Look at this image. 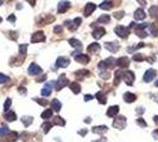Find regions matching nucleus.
<instances>
[{
  "label": "nucleus",
  "mask_w": 158,
  "mask_h": 142,
  "mask_svg": "<svg viewBox=\"0 0 158 142\" xmlns=\"http://www.w3.org/2000/svg\"><path fill=\"white\" fill-rule=\"evenodd\" d=\"M75 60L78 63H82V64H88L89 63V56L87 55H82V53H78L75 56Z\"/></svg>",
  "instance_id": "15"
},
{
  "label": "nucleus",
  "mask_w": 158,
  "mask_h": 142,
  "mask_svg": "<svg viewBox=\"0 0 158 142\" xmlns=\"http://www.w3.org/2000/svg\"><path fill=\"white\" fill-rule=\"evenodd\" d=\"M107 130H108L107 126H96V127H94V128L92 129V132L95 133V134H103V133H106Z\"/></svg>",
  "instance_id": "21"
},
{
  "label": "nucleus",
  "mask_w": 158,
  "mask_h": 142,
  "mask_svg": "<svg viewBox=\"0 0 158 142\" xmlns=\"http://www.w3.org/2000/svg\"><path fill=\"white\" fill-rule=\"evenodd\" d=\"M152 136H154L156 140H158V129L154 130V133H152Z\"/></svg>",
  "instance_id": "56"
},
{
  "label": "nucleus",
  "mask_w": 158,
  "mask_h": 142,
  "mask_svg": "<svg viewBox=\"0 0 158 142\" xmlns=\"http://www.w3.org/2000/svg\"><path fill=\"white\" fill-rule=\"evenodd\" d=\"M112 7H113V2H111V1H102L101 5H100V8L101 9H106V11L111 9Z\"/></svg>",
  "instance_id": "29"
},
{
  "label": "nucleus",
  "mask_w": 158,
  "mask_h": 142,
  "mask_svg": "<svg viewBox=\"0 0 158 142\" xmlns=\"http://www.w3.org/2000/svg\"><path fill=\"white\" fill-rule=\"evenodd\" d=\"M51 116H52V109H47L42 113V119H44V120L51 119Z\"/></svg>",
  "instance_id": "33"
},
{
  "label": "nucleus",
  "mask_w": 158,
  "mask_h": 142,
  "mask_svg": "<svg viewBox=\"0 0 158 142\" xmlns=\"http://www.w3.org/2000/svg\"><path fill=\"white\" fill-rule=\"evenodd\" d=\"M35 101H36L37 103H39L41 106H43V107L48 106V101H47V100H42V98H35Z\"/></svg>",
  "instance_id": "48"
},
{
  "label": "nucleus",
  "mask_w": 158,
  "mask_h": 142,
  "mask_svg": "<svg viewBox=\"0 0 158 142\" xmlns=\"http://www.w3.org/2000/svg\"><path fill=\"white\" fill-rule=\"evenodd\" d=\"M105 33H106V30L103 28V27H97V28H95L94 31H93V37L95 38V39H100L101 37H103L105 36Z\"/></svg>",
  "instance_id": "14"
},
{
  "label": "nucleus",
  "mask_w": 158,
  "mask_h": 142,
  "mask_svg": "<svg viewBox=\"0 0 158 142\" xmlns=\"http://www.w3.org/2000/svg\"><path fill=\"white\" fill-rule=\"evenodd\" d=\"M11 34H10V38L11 39H13V40H16L17 38H18V34H17V32H10Z\"/></svg>",
  "instance_id": "52"
},
{
  "label": "nucleus",
  "mask_w": 158,
  "mask_h": 142,
  "mask_svg": "<svg viewBox=\"0 0 158 142\" xmlns=\"http://www.w3.org/2000/svg\"><path fill=\"white\" fill-rule=\"evenodd\" d=\"M154 121H155V123H156V125H158V115H156V116L154 117Z\"/></svg>",
  "instance_id": "59"
},
{
  "label": "nucleus",
  "mask_w": 158,
  "mask_h": 142,
  "mask_svg": "<svg viewBox=\"0 0 158 142\" xmlns=\"http://www.w3.org/2000/svg\"><path fill=\"white\" fill-rule=\"evenodd\" d=\"M124 100L126 103H133L137 100V96L132 92H126V94H124Z\"/></svg>",
  "instance_id": "18"
},
{
  "label": "nucleus",
  "mask_w": 158,
  "mask_h": 142,
  "mask_svg": "<svg viewBox=\"0 0 158 142\" xmlns=\"http://www.w3.org/2000/svg\"><path fill=\"white\" fill-rule=\"evenodd\" d=\"M26 51H27V44H21V45H19V53H20V56L25 57V56H26Z\"/></svg>",
  "instance_id": "35"
},
{
  "label": "nucleus",
  "mask_w": 158,
  "mask_h": 142,
  "mask_svg": "<svg viewBox=\"0 0 158 142\" xmlns=\"http://www.w3.org/2000/svg\"><path fill=\"white\" fill-rule=\"evenodd\" d=\"M136 33H137V36L140 37V38H145V37H148V33H146L144 30H137Z\"/></svg>",
  "instance_id": "42"
},
{
  "label": "nucleus",
  "mask_w": 158,
  "mask_h": 142,
  "mask_svg": "<svg viewBox=\"0 0 158 142\" xmlns=\"http://www.w3.org/2000/svg\"><path fill=\"white\" fill-rule=\"evenodd\" d=\"M44 40H45V36L42 31L35 32L31 37V43H41V42H44Z\"/></svg>",
  "instance_id": "7"
},
{
  "label": "nucleus",
  "mask_w": 158,
  "mask_h": 142,
  "mask_svg": "<svg viewBox=\"0 0 158 142\" xmlns=\"http://www.w3.org/2000/svg\"><path fill=\"white\" fill-rule=\"evenodd\" d=\"M109 21H111V17L108 14H102L97 19V23H101V24H108Z\"/></svg>",
  "instance_id": "27"
},
{
  "label": "nucleus",
  "mask_w": 158,
  "mask_h": 142,
  "mask_svg": "<svg viewBox=\"0 0 158 142\" xmlns=\"http://www.w3.org/2000/svg\"><path fill=\"white\" fill-rule=\"evenodd\" d=\"M81 21H82L81 18H75V19H74V21H73V24H74V30H76L80 25H81Z\"/></svg>",
  "instance_id": "47"
},
{
  "label": "nucleus",
  "mask_w": 158,
  "mask_h": 142,
  "mask_svg": "<svg viewBox=\"0 0 158 142\" xmlns=\"http://www.w3.org/2000/svg\"><path fill=\"white\" fill-rule=\"evenodd\" d=\"M11 104H12V100H11V98H7V100H6V102L4 103V110H5L6 113L10 110V107H11Z\"/></svg>",
  "instance_id": "40"
},
{
  "label": "nucleus",
  "mask_w": 158,
  "mask_h": 142,
  "mask_svg": "<svg viewBox=\"0 0 158 142\" xmlns=\"http://www.w3.org/2000/svg\"><path fill=\"white\" fill-rule=\"evenodd\" d=\"M51 107H52V109L55 110V111H60L61 110V108H62V103L58 101V100H56V98H54L52 100V102H51Z\"/></svg>",
  "instance_id": "24"
},
{
  "label": "nucleus",
  "mask_w": 158,
  "mask_h": 142,
  "mask_svg": "<svg viewBox=\"0 0 158 142\" xmlns=\"http://www.w3.org/2000/svg\"><path fill=\"white\" fill-rule=\"evenodd\" d=\"M68 79H67V76L66 75H61L60 76V78L56 81V83H55V87H56V90L57 91H60L62 88H64V87H67L68 85Z\"/></svg>",
  "instance_id": "3"
},
{
  "label": "nucleus",
  "mask_w": 158,
  "mask_h": 142,
  "mask_svg": "<svg viewBox=\"0 0 158 142\" xmlns=\"http://www.w3.org/2000/svg\"><path fill=\"white\" fill-rule=\"evenodd\" d=\"M156 87H158V81L156 82Z\"/></svg>",
  "instance_id": "61"
},
{
  "label": "nucleus",
  "mask_w": 158,
  "mask_h": 142,
  "mask_svg": "<svg viewBox=\"0 0 158 142\" xmlns=\"http://www.w3.org/2000/svg\"><path fill=\"white\" fill-rule=\"evenodd\" d=\"M42 68L39 66V65H37L36 63H32L30 66H29V69H27V72H29V75H31V76H37V75H41L42 74Z\"/></svg>",
  "instance_id": "5"
},
{
  "label": "nucleus",
  "mask_w": 158,
  "mask_h": 142,
  "mask_svg": "<svg viewBox=\"0 0 158 142\" xmlns=\"http://www.w3.org/2000/svg\"><path fill=\"white\" fill-rule=\"evenodd\" d=\"M54 20H55V17L47 14V19H44V17H43V20H42V21H39V24H38V25H45V24H49V23H51V21H54Z\"/></svg>",
  "instance_id": "31"
},
{
  "label": "nucleus",
  "mask_w": 158,
  "mask_h": 142,
  "mask_svg": "<svg viewBox=\"0 0 158 142\" xmlns=\"http://www.w3.org/2000/svg\"><path fill=\"white\" fill-rule=\"evenodd\" d=\"M69 44H70L73 47H75L76 50H79V51L82 50V43L80 42L79 39H76V38H72V39H69Z\"/></svg>",
  "instance_id": "19"
},
{
  "label": "nucleus",
  "mask_w": 158,
  "mask_h": 142,
  "mask_svg": "<svg viewBox=\"0 0 158 142\" xmlns=\"http://www.w3.org/2000/svg\"><path fill=\"white\" fill-rule=\"evenodd\" d=\"M121 74H123V71H120V70L115 71V77H114V85H115V87L119 84V82H120V79H121Z\"/></svg>",
  "instance_id": "37"
},
{
  "label": "nucleus",
  "mask_w": 158,
  "mask_h": 142,
  "mask_svg": "<svg viewBox=\"0 0 158 142\" xmlns=\"http://www.w3.org/2000/svg\"><path fill=\"white\" fill-rule=\"evenodd\" d=\"M54 125H55V126H61V127H63V126H66V121H64L61 116H55V117H54Z\"/></svg>",
  "instance_id": "28"
},
{
  "label": "nucleus",
  "mask_w": 158,
  "mask_h": 142,
  "mask_svg": "<svg viewBox=\"0 0 158 142\" xmlns=\"http://www.w3.org/2000/svg\"><path fill=\"white\" fill-rule=\"evenodd\" d=\"M4 117H5V120H6V121H8V122H12V121H14V120L17 119V115H16V113H14V111H12V110H8L7 113H5Z\"/></svg>",
  "instance_id": "20"
},
{
  "label": "nucleus",
  "mask_w": 158,
  "mask_h": 142,
  "mask_svg": "<svg viewBox=\"0 0 158 142\" xmlns=\"http://www.w3.org/2000/svg\"><path fill=\"white\" fill-rule=\"evenodd\" d=\"M97 66H99V69H100V71H101V72H100V75H101L102 72H105V71L107 70V66H106V64H105V62H100Z\"/></svg>",
  "instance_id": "43"
},
{
  "label": "nucleus",
  "mask_w": 158,
  "mask_h": 142,
  "mask_svg": "<svg viewBox=\"0 0 158 142\" xmlns=\"http://www.w3.org/2000/svg\"><path fill=\"white\" fill-rule=\"evenodd\" d=\"M114 32H115L117 36H119L120 38L126 39V38L128 37V34H130V28H128V27H125V26H123V25H119V26H117V27L114 28Z\"/></svg>",
  "instance_id": "1"
},
{
  "label": "nucleus",
  "mask_w": 158,
  "mask_h": 142,
  "mask_svg": "<svg viewBox=\"0 0 158 142\" xmlns=\"http://www.w3.org/2000/svg\"><path fill=\"white\" fill-rule=\"evenodd\" d=\"M95 8H96V5L95 4H93V2H88L87 5H86V7H84V15L86 17H89L94 11H95Z\"/></svg>",
  "instance_id": "12"
},
{
  "label": "nucleus",
  "mask_w": 158,
  "mask_h": 142,
  "mask_svg": "<svg viewBox=\"0 0 158 142\" xmlns=\"http://www.w3.org/2000/svg\"><path fill=\"white\" fill-rule=\"evenodd\" d=\"M95 97L97 98V101H99L101 104H106V102H107V97H106V95H105L103 92H101V91L96 92Z\"/></svg>",
  "instance_id": "23"
},
{
  "label": "nucleus",
  "mask_w": 158,
  "mask_h": 142,
  "mask_svg": "<svg viewBox=\"0 0 158 142\" xmlns=\"http://www.w3.org/2000/svg\"><path fill=\"white\" fill-rule=\"evenodd\" d=\"M119 113V107L118 106H113V107H109L108 110H107V116L109 117H115Z\"/></svg>",
  "instance_id": "16"
},
{
  "label": "nucleus",
  "mask_w": 158,
  "mask_h": 142,
  "mask_svg": "<svg viewBox=\"0 0 158 142\" xmlns=\"http://www.w3.org/2000/svg\"><path fill=\"white\" fill-rule=\"evenodd\" d=\"M145 18H146V14H145L144 9L138 8V9L134 12V19H136V20H144Z\"/></svg>",
  "instance_id": "17"
},
{
  "label": "nucleus",
  "mask_w": 158,
  "mask_h": 142,
  "mask_svg": "<svg viewBox=\"0 0 158 142\" xmlns=\"http://www.w3.org/2000/svg\"><path fill=\"white\" fill-rule=\"evenodd\" d=\"M137 125H139L142 128H145L146 126H148V123L144 121V119H142V117H139L138 120H137Z\"/></svg>",
  "instance_id": "45"
},
{
  "label": "nucleus",
  "mask_w": 158,
  "mask_h": 142,
  "mask_svg": "<svg viewBox=\"0 0 158 142\" xmlns=\"http://www.w3.org/2000/svg\"><path fill=\"white\" fill-rule=\"evenodd\" d=\"M117 65L123 69H126L130 66V59L127 57H120L119 59H117Z\"/></svg>",
  "instance_id": "11"
},
{
  "label": "nucleus",
  "mask_w": 158,
  "mask_h": 142,
  "mask_svg": "<svg viewBox=\"0 0 158 142\" xmlns=\"http://www.w3.org/2000/svg\"><path fill=\"white\" fill-rule=\"evenodd\" d=\"M149 13L152 18H158V6H151L149 9Z\"/></svg>",
  "instance_id": "32"
},
{
  "label": "nucleus",
  "mask_w": 158,
  "mask_h": 142,
  "mask_svg": "<svg viewBox=\"0 0 158 142\" xmlns=\"http://www.w3.org/2000/svg\"><path fill=\"white\" fill-rule=\"evenodd\" d=\"M105 47H106L108 51L115 53V52H118V50L120 49V45H119L118 43H115V42H112V43H106V44H105Z\"/></svg>",
  "instance_id": "10"
},
{
  "label": "nucleus",
  "mask_w": 158,
  "mask_h": 142,
  "mask_svg": "<svg viewBox=\"0 0 158 142\" xmlns=\"http://www.w3.org/2000/svg\"><path fill=\"white\" fill-rule=\"evenodd\" d=\"M63 31V26H55L54 27V33H61Z\"/></svg>",
  "instance_id": "50"
},
{
  "label": "nucleus",
  "mask_w": 158,
  "mask_h": 142,
  "mask_svg": "<svg viewBox=\"0 0 158 142\" xmlns=\"http://www.w3.org/2000/svg\"><path fill=\"white\" fill-rule=\"evenodd\" d=\"M121 78L126 82L127 85H133L134 74H133L132 71H123V74H121Z\"/></svg>",
  "instance_id": "2"
},
{
  "label": "nucleus",
  "mask_w": 158,
  "mask_h": 142,
  "mask_svg": "<svg viewBox=\"0 0 158 142\" xmlns=\"http://www.w3.org/2000/svg\"><path fill=\"white\" fill-rule=\"evenodd\" d=\"M17 139H18V133H16V132H11V133H8V142L16 141Z\"/></svg>",
  "instance_id": "39"
},
{
  "label": "nucleus",
  "mask_w": 158,
  "mask_h": 142,
  "mask_svg": "<svg viewBox=\"0 0 158 142\" xmlns=\"http://www.w3.org/2000/svg\"><path fill=\"white\" fill-rule=\"evenodd\" d=\"M149 28H150V33L154 36V37H157L158 36V27L155 24H150L149 25Z\"/></svg>",
  "instance_id": "34"
},
{
  "label": "nucleus",
  "mask_w": 158,
  "mask_h": 142,
  "mask_svg": "<svg viewBox=\"0 0 158 142\" xmlns=\"http://www.w3.org/2000/svg\"><path fill=\"white\" fill-rule=\"evenodd\" d=\"M10 130H8V127L7 126H2L0 127V136H5L6 134H8Z\"/></svg>",
  "instance_id": "41"
},
{
  "label": "nucleus",
  "mask_w": 158,
  "mask_h": 142,
  "mask_svg": "<svg viewBox=\"0 0 158 142\" xmlns=\"http://www.w3.org/2000/svg\"><path fill=\"white\" fill-rule=\"evenodd\" d=\"M75 75H76V77H78V79H80V78L83 77V76H89V71H88V70H79V71L75 72Z\"/></svg>",
  "instance_id": "38"
},
{
  "label": "nucleus",
  "mask_w": 158,
  "mask_h": 142,
  "mask_svg": "<svg viewBox=\"0 0 158 142\" xmlns=\"http://www.w3.org/2000/svg\"><path fill=\"white\" fill-rule=\"evenodd\" d=\"M69 64H70V60L67 57H58L57 60H56V66L57 68H67Z\"/></svg>",
  "instance_id": "9"
},
{
  "label": "nucleus",
  "mask_w": 158,
  "mask_h": 142,
  "mask_svg": "<svg viewBox=\"0 0 158 142\" xmlns=\"http://www.w3.org/2000/svg\"><path fill=\"white\" fill-rule=\"evenodd\" d=\"M51 127H52V125L50 123V122H44L43 125H42V129H43V132H44V134H47V133H49V130L51 129Z\"/></svg>",
  "instance_id": "36"
},
{
  "label": "nucleus",
  "mask_w": 158,
  "mask_h": 142,
  "mask_svg": "<svg viewBox=\"0 0 158 142\" xmlns=\"http://www.w3.org/2000/svg\"><path fill=\"white\" fill-rule=\"evenodd\" d=\"M105 62V64H106V66H107V69L108 68H113L115 64H117V60L113 58V57H109V58H107L106 60H103Z\"/></svg>",
  "instance_id": "30"
},
{
  "label": "nucleus",
  "mask_w": 158,
  "mask_h": 142,
  "mask_svg": "<svg viewBox=\"0 0 158 142\" xmlns=\"http://www.w3.org/2000/svg\"><path fill=\"white\" fill-rule=\"evenodd\" d=\"M70 89H72V91L74 92V94H80V91H81V85H80L78 82H73L72 84H70Z\"/></svg>",
  "instance_id": "26"
},
{
  "label": "nucleus",
  "mask_w": 158,
  "mask_h": 142,
  "mask_svg": "<svg viewBox=\"0 0 158 142\" xmlns=\"http://www.w3.org/2000/svg\"><path fill=\"white\" fill-rule=\"evenodd\" d=\"M124 14H125V12H123V11L115 12V13H114V18H115V19H121V18H124Z\"/></svg>",
  "instance_id": "49"
},
{
  "label": "nucleus",
  "mask_w": 158,
  "mask_h": 142,
  "mask_svg": "<svg viewBox=\"0 0 158 142\" xmlns=\"http://www.w3.org/2000/svg\"><path fill=\"white\" fill-rule=\"evenodd\" d=\"M145 59V57L143 56V55H134L133 56V60H136V62H142V60H144Z\"/></svg>",
  "instance_id": "46"
},
{
  "label": "nucleus",
  "mask_w": 158,
  "mask_h": 142,
  "mask_svg": "<svg viewBox=\"0 0 158 142\" xmlns=\"http://www.w3.org/2000/svg\"><path fill=\"white\" fill-rule=\"evenodd\" d=\"M21 122H23V125H24L25 127H29V126L33 122V117H32V116H23V117H21Z\"/></svg>",
  "instance_id": "25"
},
{
  "label": "nucleus",
  "mask_w": 158,
  "mask_h": 142,
  "mask_svg": "<svg viewBox=\"0 0 158 142\" xmlns=\"http://www.w3.org/2000/svg\"><path fill=\"white\" fill-rule=\"evenodd\" d=\"M1 4H2V1H0V5H1Z\"/></svg>",
  "instance_id": "62"
},
{
  "label": "nucleus",
  "mask_w": 158,
  "mask_h": 142,
  "mask_svg": "<svg viewBox=\"0 0 158 142\" xmlns=\"http://www.w3.org/2000/svg\"><path fill=\"white\" fill-rule=\"evenodd\" d=\"M79 134L80 135H82V136H84V135L87 134V130H86V129H83V130H79Z\"/></svg>",
  "instance_id": "57"
},
{
  "label": "nucleus",
  "mask_w": 158,
  "mask_h": 142,
  "mask_svg": "<svg viewBox=\"0 0 158 142\" xmlns=\"http://www.w3.org/2000/svg\"><path fill=\"white\" fill-rule=\"evenodd\" d=\"M45 79H47V75H41V76L37 78V82L41 83V82H44Z\"/></svg>",
  "instance_id": "51"
},
{
  "label": "nucleus",
  "mask_w": 158,
  "mask_h": 142,
  "mask_svg": "<svg viewBox=\"0 0 158 142\" xmlns=\"http://www.w3.org/2000/svg\"><path fill=\"white\" fill-rule=\"evenodd\" d=\"M93 98H94L93 95H86V96H84V101H86V102H88V101H90V100H93Z\"/></svg>",
  "instance_id": "55"
},
{
  "label": "nucleus",
  "mask_w": 158,
  "mask_h": 142,
  "mask_svg": "<svg viewBox=\"0 0 158 142\" xmlns=\"http://www.w3.org/2000/svg\"><path fill=\"white\" fill-rule=\"evenodd\" d=\"M7 20L11 21V23H14V21H16V15H14V14H11V15L7 18Z\"/></svg>",
  "instance_id": "54"
},
{
  "label": "nucleus",
  "mask_w": 158,
  "mask_h": 142,
  "mask_svg": "<svg viewBox=\"0 0 158 142\" xmlns=\"http://www.w3.org/2000/svg\"><path fill=\"white\" fill-rule=\"evenodd\" d=\"M156 75H157V72H156L155 69H149V70L144 74V82H146V83L151 82V81L156 77Z\"/></svg>",
  "instance_id": "8"
},
{
  "label": "nucleus",
  "mask_w": 158,
  "mask_h": 142,
  "mask_svg": "<svg viewBox=\"0 0 158 142\" xmlns=\"http://www.w3.org/2000/svg\"><path fill=\"white\" fill-rule=\"evenodd\" d=\"M54 85H55V83H54V82L45 83V85L43 87V89H42L41 94H42L44 97H48V96H50V94H51V91H52V87H54Z\"/></svg>",
  "instance_id": "6"
},
{
  "label": "nucleus",
  "mask_w": 158,
  "mask_h": 142,
  "mask_svg": "<svg viewBox=\"0 0 158 142\" xmlns=\"http://www.w3.org/2000/svg\"><path fill=\"white\" fill-rule=\"evenodd\" d=\"M100 49H101V46H100V44H97V43H92V44L87 47L88 52H90V53H95V52H97Z\"/></svg>",
  "instance_id": "22"
},
{
  "label": "nucleus",
  "mask_w": 158,
  "mask_h": 142,
  "mask_svg": "<svg viewBox=\"0 0 158 142\" xmlns=\"http://www.w3.org/2000/svg\"><path fill=\"white\" fill-rule=\"evenodd\" d=\"M1 21H2V18H1V17H0V24H1Z\"/></svg>",
  "instance_id": "60"
},
{
  "label": "nucleus",
  "mask_w": 158,
  "mask_h": 142,
  "mask_svg": "<svg viewBox=\"0 0 158 142\" xmlns=\"http://www.w3.org/2000/svg\"><path fill=\"white\" fill-rule=\"evenodd\" d=\"M70 7V2L69 1H61L58 4V7H57V12L58 13H64L67 12V9Z\"/></svg>",
  "instance_id": "13"
},
{
  "label": "nucleus",
  "mask_w": 158,
  "mask_h": 142,
  "mask_svg": "<svg viewBox=\"0 0 158 142\" xmlns=\"http://www.w3.org/2000/svg\"><path fill=\"white\" fill-rule=\"evenodd\" d=\"M10 81V77L8 76H6V75H4V74H0V83L2 84V83H7Z\"/></svg>",
  "instance_id": "44"
},
{
  "label": "nucleus",
  "mask_w": 158,
  "mask_h": 142,
  "mask_svg": "<svg viewBox=\"0 0 158 142\" xmlns=\"http://www.w3.org/2000/svg\"><path fill=\"white\" fill-rule=\"evenodd\" d=\"M113 127L118 128V129H124L126 127V117L125 116H118L113 122Z\"/></svg>",
  "instance_id": "4"
},
{
  "label": "nucleus",
  "mask_w": 158,
  "mask_h": 142,
  "mask_svg": "<svg viewBox=\"0 0 158 142\" xmlns=\"http://www.w3.org/2000/svg\"><path fill=\"white\" fill-rule=\"evenodd\" d=\"M137 113H138V114H143V113H144L143 108H137Z\"/></svg>",
  "instance_id": "58"
},
{
  "label": "nucleus",
  "mask_w": 158,
  "mask_h": 142,
  "mask_svg": "<svg viewBox=\"0 0 158 142\" xmlns=\"http://www.w3.org/2000/svg\"><path fill=\"white\" fill-rule=\"evenodd\" d=\"M19 92L21 94V95H26V88H24V87H19Z\"/></svg>",
  "instance_id": "53"
}]
</instances>
